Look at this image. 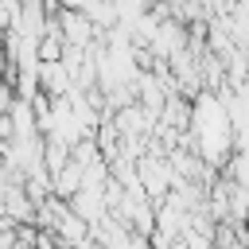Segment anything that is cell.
<instances>
[{
    "instance_id": "6da1fadb",
    "label": "cell",
    "mask_w": 249,
    "mask_h": 249,
    "mask_svg": "<svg viewBox=\"0 0 249 249\" xmlns=\"http://www.w3.org/2000/svg\"><path fill=\"white\" fill-rule=\"evenodd\" d=\"M62 23H66V35H70L74 43H86V39H89V31H93V27H89L82 16H66Z\"/></svg>"
}]
</instances>
